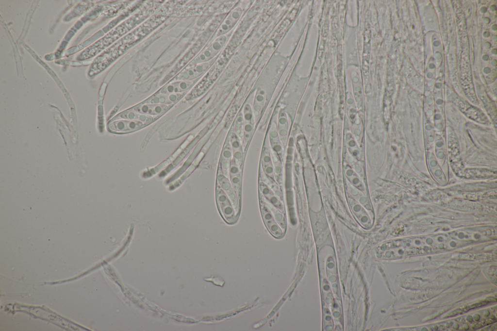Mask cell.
Here are the masks:
<instances>
[{"label":"cell","instance_id":"1","mask_svg":"<svg viewBox=\"0 0 497 331\" xmlns=\"http://www.w3.org/2000/svg\"><path fill=\"white\" fill-rule=\"evenodd\" d=\"M226 40L227 37L225 35L217 37L209 47L199 54L189 63V66L209 62L220 52Z\"/></svg>","mask_w":497,"mask_h":331},{"label":"cell","instance_id":"2","mask_svg":"<svg viewBox=\"0 0 497 331\" xmlns=\"http://www.w3.org/2000/svg\"><path fill=\"white\" fill-rule=\"evenodd\" d=\"M146 125L135 121L118 119L111 121L108 124V129L114 132L127 133L139 130Z\"/></svg>","mask_w":497,"mask_h":331},{"label":"cell","instance_id":"3","mask_svg":"<svg viewBox=\"0 0 497 331\" xmlns=\"http://www.w3.org/2000/svg\"><path fill=\"white\" fill-rule=\"evenodd\" d=\"M209 66V62L193 65L182 71L176 79L177 81H191L203 74Z\"/></svg>","mask_w":497,"mask_h":331},{"label":"cell","instance_id":"4","mask_svg":"<svg viewBox=\"0 0 497 331\" xmlns=\"http://www.w3.org/2000/svg\"><path fill=\"white\" fill-rule=\"evenodd\" d=\"M242 9L240 7L234 9L221 23L216 32V36L224 35L237 23L242 15Z\"/></svg>","mask_w":497,"mask_h":331},{"label":"cell","instance_id":"5","mask_svg":"<svg viewBox=\"0 0 497 331\" xmlns=\"http://www.w3.org/2000/svg\"><path fill=\"white\" fill-rule=\"evenodd\" d=\"M171 106V105L144 103L135 106L132 110L145 115L156 116L167 111Z\"/></svg>","mask_w":497,"mask_h":331},{"label":"cell","instance_id":"6","mask_svg":"<svg viewBox=\"0 0 497 331\" xmlns=\"http://www.w3.org/2000/svg\"><path fill=\"white\" fill-rule=\"evenodd\" d=\"M156 118L157 116L145 115L131 109L120 113L113 120L127 119L148 124L155 121Z\"/></svg>","mask_w":497,"mask_h":331},{"label":"cell","instance_id":"7","mask_svg":"<svg viewBox=\"0 0 497 331\" xmlns=\"http://www.w3.org/2000/svg\"><path fill=\"white\" fill-rule=\"evenodd\" d=\"M185 92L177 94L159 93L148 99L145 103L171 105L181 99Z\"/></svg>","mask_w":497,"mask_h":331},{"label":"cell","instance_id":"8","mask_svg":"<svg viewBox=\"0 0 497 331\" xmlns=\"http://www.w3.org/2000/svg\"><path fill=\"white\" fill-rule=\"evenodd\" d=\"M191 81H177L171 83L160 91V93L177 94L186 92L193 84Z\"/></svg>","mask_w":497,"mask_h":331},{"label":"cell","instance_id":"9","mask_svg":"<svg viewBox=\"0 0 497 331\" xmlns=\"http://www.w3.org/2000/svg\"><path fill=\"white\" fill-rule=\"evenodd\" d=\"M221 205L222 213L225 220L229 223H232L235 220L233 209L228 201Z\"/></svg>","mask_w":497,"mask_h":331},{"label":"cell","instance_id":"10","mask_svg":"<svg viewBox=\"0 0 497 331\" xmlns=\"http://www.w3.org/2000/svg\"><path fill=\"white\" fill-rule=\"evenodd\" d=\"M217 200L220 204H224L228 201L226 195L222 191H218Z\"/></svg>","mask_w":497,"mask_h":331}]
</instances>
